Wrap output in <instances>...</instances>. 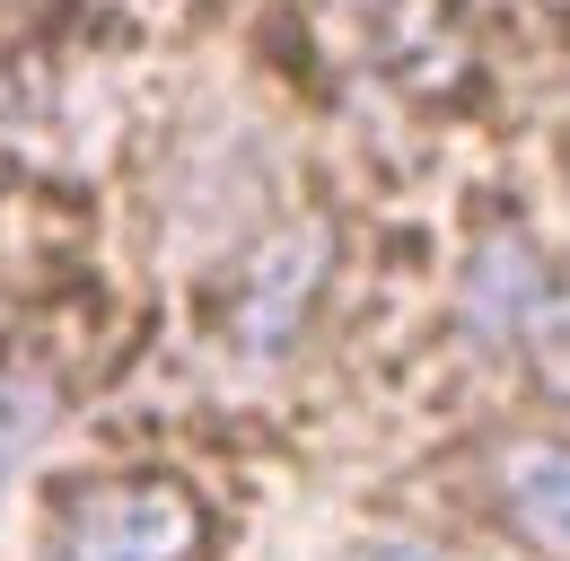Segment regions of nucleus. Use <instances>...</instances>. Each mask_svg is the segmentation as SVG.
<instances>
[{
  "label": "nucleus",
  "mask_w": 570,
  "mask_h": 561,
  "mask_svg": "<svg viewBox=\"0 0 570 561\" xmlns=\"http://www.w3.org/2000/svg\"><path fill=\"white\" fill-rule=\"evenodd\" d=\"M544 298H553V273H544L535 237L527 228H492L483 255H474V273H465V325L492 334V343H527V325L544 316Z\"/></svg>",
  "instance_id": "20e7f679"
},
{
  "label": "nucleus",
  "mask_w": 570,
  "mask_h": 561,
  "mask_svg": "<svg viewBox=\"0 0 570 561\" xmlns=\"http://www.w3.org/2000/svg\"><path fill=\"white\" fill-rule=\"evenodd\" d=\"M492 509L509 535L570 561V439H500L492 447Z\"/></svg>",
  "instance_id": "7ed1b4c3"
},
{
  "label": "nucleus",
  "mask_w": 570,
  "mask_h": 561,
  "mask_svg": "<svg viewBox=\"0 0 570 561\" xmlns=\"http://www.w3.org/2000/svg\"><path fill=\"white\" fill-rule=\"evenodd\" d=\"M53 404H62V386H53V368H0V483L27 465V447L53 430Z\"/></svg>",
  "instance_id": "39448f33"
},
{
  "label": "nucleus",
  "mask_w": 570,
  "mask_h": 561,
  "mask_svg": "<svg viewBox=\"0 0 570 561\" xmlns=\"http://www.w3.org/2000/svg\"><path fill=\"white\" fill-rule=\"evenodd\" d=\"M325 219H307V228H289L273 237L246 273L228 280V343L255 351V360H273V351L298 334V316H307V298H316V280H325Z\"/></svg>",
  "instance_id": "f03ea898"
},
{
  "label": "nucleus",
  "mask_w": 570,
  "mask_h": 561,
  "mask_svg": "<svg viewBox=\"0 0 570 561\" xmlns=\"http://www.w3.org/2000/svg\"><path fill=\"white\" fill-rule=\"evenodd\" d=\"M527 343H535V377H544V395L570 413V280H553V298H544V316L527 325Z\"/></svg>",
  "instance_id": "423d86ee"
},
{
  "label": "nucleus",
  "mask_w": 570,
  "mask_h": 561,
  "mask_svg": "<svg viewBox=\"0 0 570 561\" xmlns=\"http://www.w3.org/2000/svg\"><path fill=\"white\" fill-rule=\"evenodd\" d=\"M343 561H465V553H448V544H422V535H360Z\"/></svg>",
  "instance_id": "0eeeda50"
},
{
  "label": "nucleus",
  "mask_w": 570,
  "mask_h": 561,
  "mask_svg": "<svg viewBox=\"0 0 570 561\" xmlns=\"http://www.w3.org/2000/svg\"><path fill=\"white\" fill-rule=\"evenodd\" d=\"M203 544H212V518L185 483L106 474V483H79L53 509L45 561H203Z\"/></svg>",
  "instance_id": "f257e3e1"
}]
</instances>
